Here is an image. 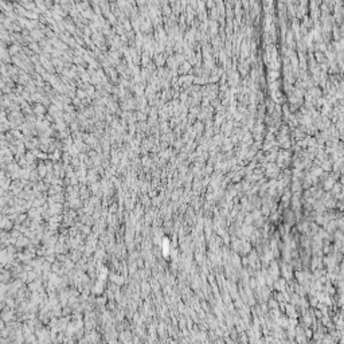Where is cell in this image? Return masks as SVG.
<instances>
[{
    "instance_id": "cell-1",
    "label": "cell",
    "mask_w": 344,
    "mask_h": 344,
    "mask_svg": "<svg viewBox=\"0 0 344 344\" xmlns=\"http://www.w3.org/2000/svg\"><path fill=\"white\" fill-rule=\"evenodd\" d=\"M342 183L344 184V175H343V176H342Z\"/></svg>"
}]
</instances>
